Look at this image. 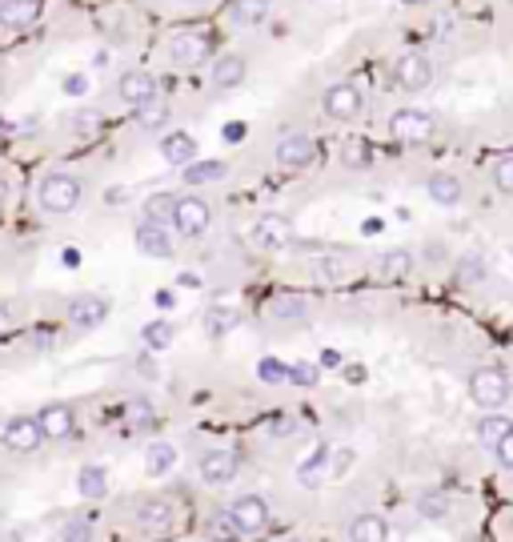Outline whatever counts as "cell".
<instances>
[{
	"mask_svg": "<svg viewBox=\"0 0 513 542\" xmlns=\"http://www.w3.org/2000/svg\"><path fill=\"white\" fill-rule=\"evenodd\" d=\"M173 213H176V197L173 193L144 197V221H152V226H173Z\"/></svg>",
	"mask_w": 513,
	"mask_h": 542,
	"instance_id": "28",
	"label": "cell"
},
{
	"mask_svg": "<svg viewBox=\"0 0 513 542\" xmlns=\"http://www.w3.org/2000/svg\"><path fill=\"white\" fill-rule=\"evenodd\" d=\"M361 105H365V97H361L357 85H333V89L325 93V113L333 117V121H353V117H361Z\"/></svg>",
	"mask_w": 513,
	"mask_h": 542,
	"instance_id": "14",
	"label": "cell"
},
{
	"mask_svg": "<svg viewBox=\"0 0 513 542\" xmlns=\"http://www.w3.org/2000/svg\"><path fill=\"white\" fill-rule=\"evenodd\" d=\"M245 81V61L237 53H224L221 61H213V85L216 89H237Z\"/></svg>",
	"mask_w": 513,
	"mask_h": 542,
	"instance_id": "23",
	"label": "cell"
},
{
	"mask_svg": "<svg viewBox=\"0 0 513 542\" xmlns=\"http://www.w3.org/2000/svg\"><path fill=\"white\" fill-rule=\"evenodd\" d=\"M425 193L437 205H457L461 201V181H457L453 173H433V177L425 181Z\"/></svg>",
	"mask_w": 513,
	"mask_h": 542,
	"instance_id": "24",
	"label": "cell"
},
{
	"mask_svg": "<svg viewBox=\"0 0 513 542\" xmlns=\"http://www.w3.org/2000/svg\"><path fill=\"white\" fill-rule=\"evenodd\" d=\"M160 157H165L168 165H176V169H189V165L197 161V141H192L189 133L173 129L160 137Z\"/></svg>",
	"mask_w": 513,
	"mask_h": 542,
	"instance_id": "17",
	"label": "cell"
},
{
	"mask_svg": "<svg viewBox=\"0 0 513 542\" xmlns=\"http://www.w3.org/2000/svg\"><path fill=\"white\" fill-rule=\"evenodd\" d=\"M273 314H277V317H301L305 301L301 298H277V301H273Z\"/></svg>",
	"mask_w": 513,
	"mask_h": 542,
	"instance_id": "44",
	"label": "cell"
},
{
	"mask_svg": "<svg viewBox=\"0 0 513 542\" xmlns=\"http://www.w3.org/2000/svg\"><path fill=\"white\" fill-rule=\"evenodd\" d=\"M493 454H497V462H501L505 470H513V430L501 438V442H497V450H493Z\"/></svg>",
	"mask_w": 513,
	"mask_h": 542,
	"instance_id": "45",
	"label": "cell"
},
{
	"mask_svg": "<svg viewBox=\"0 0 513 542\" xmlns=\"http://www.w3.org/2000/svg\"><path fill=\"white\" fill-rule=\"evenodd\" d=\"M64 266H69V269L80 266V253H77V250H64Z\"/></svg>",
	"mask_w": 513,
	"mask_h": 542,
	"instance_id": "53",
	"label": "cell"
},
{
	"mask_svg": "<svg viewBox=\"0 0 513 542\" xmlns=\"http://www.w3.org/2000/svg\"><path fill=\"white\" fill-rule=\"evenodd\" d=\"M409 269H413V253L405 250H389L385 258H377V277H385V282H405Z\"/></svg>",
	"mask_w": 513,
	"mask_h": 542,
	"instance_id": "25",
	"label": "cell"
},
{
	"mask_svg": "<svg viewBox=\"0 0 513 542\" xmlns=\"http://www.w3.org/2000/svg\"><path fill=\"white\" fill-rule=\"evenodd\" d=\"M493 185L501 189L505 197H513V153H509V157H501V161L493 165Z\"/></svg>",
	"mask_w": 513,
	"mask_h": 542,
	"instance_id": "37",
	"label": "cell"
},
{
	"mask_svg": "<svg viewBox=\"0 0 513 542\" xmlns=\"http://www.w3.org/2000/svg\"><path fill=\"white\" fill-rule=\"evenodd\" d=\"M213 221V209H208L205 197L189 193V197H176V213H173V229L181 237H200Z\"/></svg>",
	"mask_w": 513,
	"mask_h": 542,
	"instance_id": "5",
	"label": "cell"
},
{
	"mask_svg": "<svg viewBox=\"0 0 513 542\" xmlns=\"http://www.w3.org/2000/svg\"><path fill=\"white\" fill-rule=\"evenodd\" d=\"M345 378H349V382H365V365H349V370H345Z\"/></svg>",
	"mask_w": 513,
	"mask_h": 542,
	"instance_id": "51",
	"label": "cell"
},
{
	"mask_svg": "<svg viewBox=\"0 0 513 542\" xmlns=\"http://www.w3.org/2000/svg\"><path fill=\"white\" fill-rule=\"evenodd\" d=\"M117 93H120V101H125L128 109H141V105H149V101H157L160 97V89H157V77L152 73H144V69H133V73H125L117 81Z\"/></svg>",
	"mask_w": 513,
	"mask_h": 542,
	"instance_id": "8",
	"label": "cell"
},
{
	"mask_svg": "<svg viewBox=\"0 0 513 542\" xmlns=\"http://www.w3.org/2000/svg\"><path fill=\"white\" fill-rule=\"evenodd\" d=\"M365 234H369V237L381 234V218H369V221H365Z\"/></svg>",
	"mask_w": 513,
	"mask_h": 542,
	"instance_id": "52",
	"label": "cell"
},
{
	"mask_svg": "<svg viewBox=\"0 0 513 542\" xmlns=\"http://www.w3.org/2000/svg\"><path fill=\"white\" fill-rule=\"evenodd\" d=\"M72 129H77L80 137H96V133H101V113H77L72 117Z\"/></svg>",
	"mask_w": 513,
	"mask_h": 542,
	"instance_id": "42",
	"label": "cell"
},
{
	"mask_svg": "<svg viewBox=\"0 0 513 542\" xmlns=\"http://www.w3.org/2000/svg\"><path fill=\"white\" fill-rule=\"evenodd\" d=\"M208 534H213L216 542H232V534H240V530H237V526H232L229 510H224V514H216L213 522H208Z\"/></svg>",
	"mask_w": 513,
	"mask_h": 542,
	"instance_id": "41",
	"label": "cell"
},
{
	"mask_svg": "<svg viewBox=\"0 0 513 542\" xmlns=\"http://www.w3.org/2000/svg\"><path fill=\"white\" fill-rule=\"evenodd\" d=\"M461 277H465V282H473V277H485V261H477V258H465Z\"/></svg>",
	"mask_w": 513,
	"mask_h": 542,
	"instance_id": "47",
	"label": "cell"
},
{
	"mask_svg": "<svg viewBox=\"0 0 513 542\" xmlns=\"http://www.w3.org/2000/svg\"><path fill=\"white\" fill-rule=\"evenodd\" d=\"M173 466H176V446H168V442H152V446H144V470H149L152 478L168 474Z\"/></svg>",
	"mask_w": 513,
	"mask_h": 542,
	"instance_id": "26",
	"label": "cell"
},
{
	"mask_svg": "<svg viewBox=\"0 0 513 542\" xmlns=\"http://www.w3.org/2000/svg\"><path fill=\"white\" fill-rule=\"evenodd\" d=\"M125 414H128L133 426H149V422H152V402H149V398H128Z\"/></svg>",
	"mask_w": 513,
	"mask_h": 542,
	"instance_id": "36",
	"label": "cell"
},
{
	"mask_svg": "<svg viewBox=\"0 0 513 542\" xmlns=\"http://www.w3.org/2000/svg\"><path fill=\"white\" fill-rule=\"evenodd\" d=\"M256 378L269 382V386H281V382H289V365L277 362V357H261L256 362Z\"/></svg>",
	"mask_w": 513,
	"mask_h": 542,
	"instance_id": "35",
	"label": "cell"
},
{
	"mask_svg": "<svg viewBox=\"0 0 513 542\" xmlns=\"http://www.w3.org/2000/svg\"><path fill=\"white\" fill-rule=\"evenodd\" d=\"M0 542H24L20 534H0Z\"/></svg>",
	"mask_w": 513,
	"mask_h": 542,
	"instance_id": "55",
	"label": "cell"
},
{
	"mask_svg": "<svg viewBox=\"0 0 513 542\" xmlns=\"http://www.w3.org/2000/svg\"><path fill=\"white\" fill-rule=\"evenodd\" d=\"M393 81H397V89L405 93H425L433 81V65L425 57H401L397 69H393Z\"/></svg>",
	"mask_w": 513,
	"mask_h": 542,
	"instance_id": "16",
	"label": "cell"
},
{
	"mask_svg": "<svg viewBox=\"0 0 513 542\" xmlns=\"http://www.w3.org/2000/svg\"><path fill=\"white\" fill-rule=\"evenodd\" d=\"M409 4H433V0H409Z\"/></svg>",
	"mask_w": 513,
	"mask_h": 542,
	"instance_id": "57",
	"label": "cell"
},
{
	"mask_svg": "<svg viewBox=\"0 0 513 542\" xmlns=\"http://www.w3.org/2000/svg\"><path fill=\"white\" fill-rule=\"evenodd\" d=\"M269 9H273V0H232L229 17L237 21V25H245V29H256V25L269 21Z\"/></svg>",
	"mask_w": 513,
	"mask_h": 542,
	"instance_id": "22",
	"label": "cell"
},
{
	"mask_svg": "<svg viewBox=\"0 0 513 542\" xmlns=\"http://www.w3.org/2000/svg\"><path fill=\"white\" fill-rule=\"evenodd\" d=\"M77 490H80V498H104L109 494V474H104V466H80V474H77Z\"/></svg>",
	"mask_w": 513,
	"mask_h": 542,
	"instance_id": "27",
	"label": "cell"
},
{
	"mask_svg": "<svg viewBox=\"0 0 513 542\" xmlns=\"http://www.w3.org/2000/svg\"><path fill=\"white\" fill-rule=\"evenodd\" d=\"M40 17V0H4L0 4V25L4 29H28Z\"/></svg>",
	"mask_w": 513,
	"mask_h": 542,
	"instance_id": "19",
	"label": "cell"
},
{
	"mask_svg": "<svg viewBox=\"0 0 513 542\" xmlns=\"http://www.w3.org/2000/svg\"><path fill=\"white\" fill-rule=\"evenodd\" d=\"M341 161L349 165V169H369V165H373V149H369L365 141H345Z\"/></svg>",
	"mask_w": 513,
	"mask_h": 542,
	"instance_id": "33",
	"label": "cell"
},
{
	"mask_svg": "<svg viewBox=\"0 0 513 542\" xmlns=\"http://www.w3.org/2000/svg\"><path fill=\"white\" fill-rule=\"evenodd\" d=\"M285 542H301V538H285Z\"/></svg>",
	"mask_w": 513,
	"mask_h": 542,
	"instance_id": "58",
	"label": "cell"
},
{
	"mask_svg": "<svg viewBox=\"0 0 513 542\" xmlns=\"http://www.w3.org/2000/svg\"><path fill=\"white\" fill-rule=\"evenodd\" d=\"M109 317V301L96 298V293H80L69 301V322L72 330H96V325Z\"/></svg>",
	"mask_w": 513,
	"mask_h": 542,
	"instance_id": "12",
	"label": "cell"
},
{
	"mask_svg": "<svg viewBox=\"0 0 513 542\" xmlns=\"http://www.w3.org/2000/svg\"><path fill=\"white\" fill-rule=\"evenodd\" d=\"M173 522H176V510L168 498H144L141 510H136V526H141L144 534H157V538L173 530Z\"/></svg>",
	"mask_w": 513,
	"mask_h": 542,
	"instance_id": "11",
	"label": "cell"
},
{
	"mask_svg": "<svg viewBox=\"0 0 513 542\" xmlns=\"http://www.w3.org/2000/svg\"><path fill=\"white\" fill-rule=\"evenodd\" d=\"M229 518H232V526H237L240 534H265V530H269V522H273L269 502H265L261 494H240V498L229 506Z\"/></svg>",
	"mask_w": 513,
	"mask_h": 542,
	"instance_id": "4",
	"label": "cell"
},
{
	"mask_svg": "<svg viewBox=\"0 0 513 542\" xmlns=\"http://www.w3.org/2000/svg\"><path fill=\"white\" fill-rule=\"evenodd\" d=\"M329 458H333V446H317V450L309 454V458L297 466V482L305 486V490H313V486L325 478V470H329Z\"/></svg>",
	"mask_w": 513,
	"mask_h": 542,
	"instance_id": "21",
	"label": "cell"
},
{
	"mask_svg": "<svg viewBox=\"0 0 513 542\" xmlns=\"http://www.w3.org/2000/svg\"><path fill=\"white\" fill-rule=\"evenodd\" d=\"M321 365H325V370H337V365H341V354H337V349H325V354H321Z\"/></svg>",
	"mask_w": 513,
	"mask_h": 542,
	"instance_id": "50",
	"label": "cell"
},
{
	"mask_svg": "<svg viewBox=\"0 0 513 542\" xmlns=\"http://www.w3.org/2000/svg\"><path fill=\"white\" fill-rule=\"evenodd\" d=\"M141 338H144V346H149L152 354H160V349L173 346V325H168L165 317H157V322H149V325L141 330Z\"/></svg>",
	"mask_w": 513,
	"mask_h": 542,
	"instance_id": "31",
	"label": "cell"
},
{
	"mask_svg": "<svg viewBox=\"0 0 513 542\" xmlns=\"http://www.w3.org/2000/svg\"><path fill=\"white\" fill-rule=\"evenodd\" d=\"M317 274L325 277V282H345V277H349V266H345L341 258H329V261L317 266Z\"/></svg>",
	"mask_w": 513,
	"mask_h": 542,
	"instance_id": "43",
	"label": "cell"
},
{
	"mask_svg": "<svg viewBox=\"0 0 513 542\" xmlns=\"http://www.w3.org/2000/svg\"><path fill=\"white\" fill-rule=\"evenodd\" d=\"M136 121H141V129H157V125H165L168 121V105L165 101H149V105H141L136 109Z\"/></svg>",
	"mask_w": 513,
	"mask_h": 542,
	"instance_id": "34",
	"label": "cell"
},
{
	"mask_svg": "<svg viewBox=\"0 0 513 542\" xmlns=\"http://www.w3.org/2000/svg\"><path fill=\"white\" fill-rule=\"evenodd\" d=\"M8 330H12V306H4V301H0V338H4Z\"/></svg>",
	"mask_w": 513,
	"mask_h": 542,
	"instance_id": "49",
	"label": "cell"
},
{
	"mask_svg": "<svg viewBox=\"0 0 513 542\" xmlns=\"http://www.w3.org/2000/svg\"><path fill=\"white\" fill-rule=\"evenodd\" d=\"M157 306H160V309H168V306H173V293H168V290H165V293H157Z\"/></svg>",
	"mask_w": 513,
	"mask_h": 542,
	"instance_id": "54",
	"label": "cell"
},
{
	"mask_svg": "<svg viewBox=\"0 0 513 542\" xmlns=\"http://www.w3.org/2000/svg\"><path fill=\"white\" fill-rule=\"evenodd\" d=\"M136 250H141L144 258H173V237H168L165 226L141 221V226H136Z\"/></svg>",
	"mask_w": 513,
	"mask_h": 542,
	"instance_id": "18",
	"label": "cell"
},
{
	"mask_svg": "<svg viewBox=\"0 0 513 542\" xmlns=\"http://www.w3.org/2000/svg\"><path fill=\"white\" fill-rule=\"evenodd\" d=\"M224 141H229V145H237V141H245V125H240V121L224 125Z\"/></svg>",
	"mask_w": 513,
	"mask_h": 542,
	"instance_id": "48",
	"label": "cell"
},
{
	"mask_svg": "<svg viewBox=\"0 0 513 542\" xmlns=\"http://www.w3.org/2000/svg\"><path fill=\"white\" fill-rule=\"evenodd\" d=\"M389 133L393 141H405V145H417V141L433 137V117L421 113V109H397L389 117Z\"/></svg>",
	"mask_w": 513,
	"mask_h": 542,
	"instance_id": "7",
	"label": "cell"
},
{
	"mask_svg": "<svg viewBox=\"0 0 513 542\" xmlns=\"http://www.w3.org/2000/svg\"><path fill=\"white\" fill-rule=\"evenodd\" d=\"M469 394L481 410H497L509 398V374L501 365H481V370L469 374Z\"/></svg>",
	"mask_w": 513,
	"mask_h": 542,
	"instance_id": "2",
	"label": "cell"
},
{
	"mask_svg": "<svg viewBox=\"0 0 513 542\" xmlns=\"http://www.w3.org/2000/svg\"><path fill=\"white\" fill-rule=\"evenodd\" d=\"M317 378H321V370H317V365H309V362L289 365V382H293V386H313Z\"/></svg>",
	"mask_w": 513,
	"mask_h": 542,
	"instance_id": "40",
	"label": "cell"
},
{
	"mask_svg": "<svg viewBox=\"0 0 513 542\" xmlns=\"http://www.w3.org/2000/svg\"><path fill=\"white\" fill-rule=\"evenodd\" d=\"M224 177V161H192L189 169H184V181H189L192 189L197 185H213V181Z\"/></svg>",
	"mask_w": 513,
	"mask_h": 542,
	"instance_id": "30",
	"label": "cell"
},
{
	"mask_svg": "<svg viewBox=\"0 0 513 542\" xmlns=\"http://www.w3.org/2000/svg\"><path fill=\"white\" fill-rule=\"evenodd\" d=\"M277 165L281 169H305V165L317 157V145H313L305 133H289V137H281L277 141Z\"/></svg>",
	"mask_w": 513,
	"mask_h": 542,
	"instance_id": "13",
	"label": "cell"
},
{
	"mask_svg": "<svg viewBox=\"0 0 513 542\" xmlns=\"http://www.w3.org/2000/svg\"><path fill=\"white\" fill-rule=\"evenodd\" d=\"M197 470H200V478H205L208 486H224V482H232V478H237L240 454L232 450V446H213V450L200 454Z\"/></svg>",
	"mask_w": 513,
	"mask_h": 542,
	"instance_id": "6",
	"label": "cell"
},
{
	"mask_svg": "<svg viewBox=\"0 0 513 542\" xmlns=\"http://www.w3.org/2000/svg\"><path fill=\"white\" fill-rule=\"evenodd\" d=\"M0 205H4V177H0Z\"/></svg>",
	"mask_w": 513,
	"mask_h": 542,
	"instance_id": "56",
	"label": "cell"
},
{
	"mask_svg": "<svg viewBox=\"0 0 513 542\" xmlns=\"http://www.w3.org/2000/svg\"><path fill=\"white\" fill-rule=\"evenodd\" d=\"M85 89H88V81H85L80 73H69V77H64V93H69V97H80Z\"/></svg>",
	"mask_w": 513,
	"mask_h": 542,
	"instance_id": "46",
	"label": "cell"
},
{
	"mask_svg": "<svg viewBox=\"0 0 513 542\" xmlns=\"http://www.w3.org/2000/svg\"><path fill=\"white\" fill-rule=\"evenodd\" d=\"M168 57H173V65H181V69H197L200 61H208V37L197 33V29L176 33L173 45H168Z\"/></svg>",
	"mask_w": 513,
	"mask_h": 542,
	"instance_id": "10",
	"label": "cell"
},
{
	"mask_svg": "<svg viewBox=\"0 0 513 542\" xmlns=\"http://www.w3.org/2000/svg\"><path fill=\"white\" fill-rule=\"evenodd\" d=\"M0 442H4L12 454H37L40 446H45V430H40L37 418H28V414H16V418L4 422V430H0Z\"/></svg>",
	"mask_w": 513,
	"mask_h": 542,
	"instance_id": "3",
	"label": "cell"
},
{
	"mask_svg": "<svg viewBox=\"0 0 513 542\" xmlns=\"http://www.w3.org/2000/svg\"><path fill=\"white\" fill-rule=\"evenodd\" d=\"M349 542H389V522L381 514H357L349 522Z\"/></svg>",
	"mask_w": 513,
	"mask_h": 542,
	"instance_id": "20",
	"label": "cell"
},
{
	"mask_svg": "<svg viewBox=\"0 0 513 542\" xmlns=\"http://www.w3.org/2000/svg\"><path fill=\"white\" fill-rule=\"evenodd\" d=\"M237 322H240V317L232 314V309H221V306L208 309V314H205V330H208V338H224L229 330H237Z\"/></svg>",
	"mask_w": 513,
	"mask_h": 542,
	"instance_id": "32",
	"label": "cell"
},
{
	"mask_svg": "<svg viewBox=\"0 0 513 542\" xmlns=\"http://www.w3.org/2000/svg\"><path fill=\"white\" fill-rule=\"evenodd\" d=\"M253 242L261 245V250H289V242H293V221L281 218V213H261V218L253 221Z\"/></svg>",
	"mask_w": 513,
	"mask_h": 542,
	"instance_id": "9",
	"label": "cell"
},
{
	"mask_svg": "<svg viewBox=\"0 0 513 542\" xmlns=\"http://www.w3.org/2000/svg\"><path fill=\"white\" fill-rule=\"evenodd\" d=\"M37 422H40V430H45L48 442H64V438H72V430H77V414H72V406H64V402L45 406V410L37 414Z\"/></svg>",
	"mask_w": 513,
	"mask_h": 542,
	"instance_id": "15",
	"label": "cell"
},
{
	"mask_svg": "<svg viewBox=\"0 0 513 542\" xmlns=\"http://www.w3.org/2000/svg\"><path fill=\"white\" fill-rule=\"evenodd\" d=\"M37 201L45 213H72L80 205V181L72 173H48L37 185Z\"/></svg>",
	"mask_w": 513,
	"mask_h": 542,
	"instance_id": "1",
	"label": "cell"
},
{
	"mask_svg": "<svg viewBox=\"0 0 513 542\" xmlns=\"http://www.w3.org/2000/svg\"><path fill=\"white\" fill-rule=\"evenodd\" d=\"M417 510H421L425 518H445L449 498H441V494H421V498H417Z\"/></svg>",
	"mask_w": 513,
	"mask_h": 542,
	"instance_id": "38",
	"label": "cell"
},
{
	"mask_svg": "<svg viewBox=\"0 0 513 542\" xmlns=\"http://www.w3.org/2000/svg\"><path fill=\"white\" fill-rule=\"evenodd\" d=\"M61 542H93V526L80 522V518H72V522L61 526Z\"/></svg>",
	"mask_w": 513,
	"mask_h": 542,
	"instance_id": "39",
	"label": "cell"
},
{
	"mask_svg": "<svg viewBox=\"0 0 513 542\" xmlns=\"http://www.w3.org/2000/svg\"><path fill=\"white\" fill-rule=\"evenodd\" d=\"M509 430H513L509 418H501V414H485V418L477 422V442L489 446V450H497V442H501Z\"/></svg>",
	"mask_w": 513,
	"mask_h": 542,
	"instance_id": "29",
	"label": "cell"
}]
</instances>
